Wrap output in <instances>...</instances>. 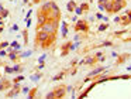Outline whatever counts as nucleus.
I'll return each instance as SVG.
<instances>
[{
  "label": "nucleus",
  "mask_w": 131,
  "mask_h": 99,
  "mask_svg": "<svg viewBox=\"0 0 131 99\" xmlns=\"http://www.w3.org/2000/svg\"><path fill=\"white\" fill-rule=\"evenodd\" d=\"M80 47V41H75L73 44H71V48H69V51H75V50H78Z\"/></svg>",
  "instance_id": "17"
},
{
  "label": "nucleus",
  "mask_w": 131,
  "mask_h": 99,
  "mask_svg": "<svg viewBox=\"0 0 131 99\" xmlns=\"http://www.w3.org/2000/svg\"><path fill=\"white\" fill-rule=\"evenodd\" d=\"M58 21H59V18H51V20H47L44 24H41L40 27H38V30H42V31H45V33H48V34H57Z\"/></svg>",
  "instance_id": "1"
},
{
  "label": "nucleus",
  "mask_w": 131,
  "mask_h": 99,
  "mask_svg": "<svg viewBox=\"0 0 131 99\" xmlns=\"http://www.w3.org/2000/svg\"><path fill=\"white\" fill-rule=\"evenodd\" d=\"M45 59H47V52H44L42 55H40V57H38V62H44Z\"/></svg>",
  "instance_id": "27"
},
{
  "label": "nucleus",
  "mask_w": 131,
  "mask_h": 99,
  "mask_svg": "<svg viewBox=\"0 0 131 99\" xmlns=\"http://www.w3.org/2000/svg\"><path fill=\"white\" fill-rule=\"evenodd\" d=\"M3 33V27H0V34Z\"/></svg>",
  "instance_id": "56"
},
{
  "label": "nucleus",
  "mask_w": 131,
  "mask_h": 99,
  "mask_svg": "<svg viewBox=\"0 0 131 99\" xmlns=\"http://www.w3.org/2000/svg\"><path fill=\"white\" fill-rule=\"evenodd\" d=\"M8 14H10V13H8V10L4 8V10L0 13V18H1V20H4V18H7V17H8Z\"/></svg>",
  "instance_id": "20"
},
{
  "label": "nucleus",
  "mask_w": 131,
  "mask_h": 99,
  "mask_svg": "<svg viewBox=\"0 0 131 99\" xmlns=\"http://www.w3.org/2000/svg\"><path fill=\"white\" fill-rule=\"evenodd\" d=\"M127 71H131V65H128V66H127Z\"/></svg>",
  "instance_id": "55"
},
{
  "label": "nucleus",
  "mask_w": 131,
  "mask_h": 99,
  "mask_svg": "<svg viewBox=\"0 0 131 99\" xmlns=\"http://www.w3.org/2000/svg\"><path fill=\"white\" fill-rule=\"evenodd\" d=\"M99 10H100V11H104V10H106L104 3H99Z\"/></svg>",
  "instance_id": "34"
},
{
  "label": "nucleus",
  "mask_w": 131,
  "mask_h": 99,
  "mask_svg": "<svg viewBox=\"0 0 131 99\" xmlns=\"http://www.w3.org/2000/svg\"><path fill=\"white\" fill-rule=\"evenodd\" d=\"M83 61H85V65H95V64L97 62V58L96 57H86V58H83Z\"/></svg>",
  "instance_id": "10"
},
{
  "label": "nucleus",
  "mask_w": 131,
  "mask_h": 99,
  "mask_svg": "<svg viewBox=\"0 0 131 99\" xmlns=\"http://www.w3.org/2000/svg\"><path fill=\"white\" fill-rule=\"evenodd\" d=\"M97 61H99V62H104V61H106V57L103 55V57H102V58H99Z\"/></svg>",
  "instance_id": "44"
},
{
  "label": "nucleus",
  "mask_w": 131,
  "mask_h": 99,
  "mask_svg": "<svg viewBox=\"0 0 131 99\" xmlns=\"http://www.w3.org/2000/svg\"><path fill=\"white\" fill-rule=\"evenodd\" d=\"M75 30H76V33H79V31H82V33L89 31V24H87V21H86V20H78L76 24H75Z\"/></svg>",
  "instance_id": "2"
},
{
  "label": "nucleus",
  "mask_w": 131,
  "mask_h": 99,
  "mask_svg": "<svg viewBox=\"0 0 131 99\" xmlns=\"http://www.w3.org/2000/svg\"><path fill=\"white\" fill-rule=\"evenodd\" d=\"M73 11H75V14H76V16H82L83 13H85V11L82 10V7H80V6H76Z\"/></svg>",
  "instance_id": "18"
},
{
  "label": "nucleus",
  "mask_w": 131,
  "mask_h": 99,
  "mask_svg": "<svg viewBox=\"0 0 131 99\" xmlns=\"http://www.w3.org/2000/svg\"><path fill=\"white\" fill-rule=\"evenodd\" d=\"M71 65H72V66L78 65V58H75V59H72V62H71Z\"/></svg>",
  "instance_id": "42"
},
{
  "label": "nucleus",
  "mask_w": 131,
  "mask_h": 99,
  "mask_svg": "<svg viewBox=\"0 0 131 99\" xmlns=\"http://www.w3.org/2000/svg\"><path fill=\"white\" fill-rule=\"evenodd\" d=\"M102 21H104V23H109V17H107V16H104V17H103V20H102Z\"/></svg>",
  "instance_id": "46"
},
{
  "label": "nucleus",
  "mask_w": 131,
  "mask_h": 99,
  "mask_svg": "<svg viewBox=\"0 0 131 99\" xmlns=\"http://www.w3.org/2000/svg\"><path fill=\"white\" fill-rule=\"evenodd\" d=\"M33 54H34L33 50H27V51H24V52H20V59H21V58H28V57H31Z\"/></svg>",
  "instance_id": "14"
},
{
  "label": "nucleus",
  "mask_w": 131,
  "mask_h": 99,
  "mask_svg": "<svg viewBox=\"0 0 131 99\" xmlns=\"http://www.w3.org/2000/svg\"><path fill=\"white\" fill-rule=\"evenodd\" d=\"M10 1H16V0H10Z\"/></svg>",
  "instance_id": "57"
},
{
  "label": "nucleus",
  "mask_w": 131,
  "mask_h": 99,
  "mask_svg": "<svg viewBox=\"0 0 131 99\" xmlns=\"http://www.w3.org/2000/svg\"><path fill=\"white\" fill-rule=\"evenodd\" d=\"M114 23H121V16L114 17Z\"/></svg>",
  "instance_id": "39"
},
{
  "label": "nucleus",
  "mask_w": 131,
  "mask_h": 99,
  "mask_svg": "<svg viewBox=\"0 0 131 99\" xmlns=\"http://www.w3.org/2000/svg\"><path fill=\"white\" fill-rule=\"evenodd\" d=\"M41 78H42V74H41V72H35V74L30 75V79H31L33 82H38Z\"/></svg>",
  "instance_id": "13"
},
{
  "label": "nucleus",
  "mask_w": 131,
  "mask_h": 99,
  "mask_svg": "<svg viewBox=\"0 0 131 99\" xmlns=\"http://www.w3.org/2000/svg\"><path fill=\"white\" fill-rule=\"evenodd\" d=\"M107 28H109V23H102V24H99V27H97V31L103 33V31H106Z\"/></svg>",
  "instance_id": "16"
},
{
  "label": "nucleus",
  "mask_w": 131,
  "mask_h": 99,
  "mask_svg": "<svg viewBox=\"0 0 131 99\" xmlns=\"http://www.w3.org/2000/svg\"><path fill=\"white\" fill-rule=\"evenodd\" d=\"M40 1H41V0H33V1H31V4H37V3H40Z\"/></svg>",
  "instance_id": "49"
},
{
  "label": "nucleus",
  "mask_w": 131,
  "mask_h": 99,
  "mask_svg": "<svg viewBox=\"0 0 131 99\" xmlns=\"http://www.w3.org/2000/svg\"><path fill=\"white\" fill-rule=\"evenodd\" d=\"M28 92H30V86H23V88H21V93L28 95Z\"/></svg>",
  "instance_id": "28"
},
{
  "label": "nucleus",
  "mask_w": 131,
  "mask_h": 99,
  "mask_svg": "<svg viewBox=\"0 0 131 99\" xmlns=\"http://www.w3.org/2000/svg\"><path fill=\"white\" fill-rule=\"evenodd\" d=\"M80 38H82V37L76 33V35H75V38H73V41H80Z\"/></svg>",
  "instance_id": "40"
},
{
  "label": "nucleus",
  "mask_w": 131,
  "mask_h": 99,
  "mask_svg": "<svg viewBox=\"0 0 131 99\" xmlns=\"http://www.w3.org/2000/svg\"><path fill=\"white\" fill-rule=\"evenodd\" d=\"M11 74H14V69H13V66L6 65V75H11Z\"/></svg>",
  "instance_id": "23"
},
{
  "label": "nucleus",
  "mask_w": 131,
  "mask_h": 99,
  "mask_svg": "<svg viewBox=\"0 0 131 99\" xmlns=\"http://www.w3.org/2000/svg\"><path fill=\"white\" fill-rule=\"evenodd\" d=\"M16 44H18V42H17V40H14V41H11V42H10V47H14Z\"/></svg>",
  "instance_id": "45"
},
{
  "label": "nucleus",
  "mask_w": 131,
  "mask_h": 99,
  "mask_svg": "<svg viewBox=\"0 0 131 99\" xmlns=\"http://www.w3.org/2000/svg\"><path fill=\"white\" fill-rule=\"evenodd\" d=\"M111 57H113V58H117V57H118V54H117V52H111Z\"/></svg>",
  "instance_id": "48"
},
{
  "label": "nucleus",
  "mask_w": 131,
  "mask_h": 99,
  "mask_svg": "<svg viewBox=\"0 0 131 99\" xmlns=\"http://www.w3.org/2000/svg\"><path fill=\"white\" fill-rule=\"evenodd\" d=\"M28 1H30V0H21V3H23V4H27Z\"/></svg>",
  "instance_id": "53"
},
{
  "label": "nucleus",
  "mask_w": 131,
  "mask_h": 99,
  "mask_svg": "<svg viewBox=\"0 0 131 99\" xmlns=\"http://www.w3.org/2000/svg\"><path fill=\"white\" fill-rule=\"evenodd\" d=\"M71 44H72V42L68 41V42H65V44L62 45V52H61V55H66V54H69V48H71Z\"/></svg>",
  "instance_id": "11"
},
{
  "label": "nucleus",
  "mask_w": 131,
  "mask_h": 99,
  "mask_svg": "<svg viewBox=\"0 0 131 99\" xmlns=\"http://www.w3.org/2000/svg\"><path fill=\"white\" fill-rule=\"evenodd\" d=\"M89 1H90V0H89Z\"/></svg>",
  "instance_id": "60"
},
{
  "label": "nucleus",
  "mask_w": 131,
  "mask_h": 99,
  "mask_svg": "<svg viewBox=\"0 0 131 99\" xmlns=\"http://www.w3.org/2000/svg\"><path fill=\"white\" fill-rule=\"evenodd\" d=\"M110 45H113V42H111V41H104V42H100V47H110Z\"/></svg>",
  "instance_id": "29"
},
{
  "label": "nucleus",
  "mask_w": 131,
  "mask_h": 99,
  "mask_svg": "<svg viewBox=\"0 0 131 99\" xmlns=\"http://www.w3.org/2000/svg\"><path fill=\"white\" fill-rule=\"evenodd\" d=\"M38 64H40V65L37 66V69H38V71H41V69H44V66H45V64H44V62H38Z\"/></svg>",
  "instance_id": "37"
},
{
  "label": "nucleus",
  "mask_w": 131,
  "mask_h": 99,
  "mask_svg": "<svg viewBox=\"0 0 131 99\" xmlns=\"http://www.w3.org/2000/svg\"><path fill=\"white\" fill-rule=\"evenodd\" d=\"M64 75H65V71H62V72H59L58 75L52 76V81H59V79H62V78H64Z\"/></svg>",
  "instance_id": "19"
},
{
  "label": "nucleus",
  "mask_w": 131,
  "mask_h": 99,
  "mask_svg": "<svg viewBox=\"0 0 131 99\" xmlns=\"http://www.w3.org/2000/svg\"><path fill=\"white\" fill-rule=\"evenodd\" d=\"M76 6H78V4H76V1H75V0H69V1H68V4H66V11H73Z\"/></svg>",
  "instance_id": "12"
},
{
  "label": "nucleus",
  "mask_w": 131,
  "mask_h": 99,
  "mask_svg": "<svg viewBox=\"0 0 131 99\" xmlns=\"http://www.w3.org/2000/svg\"><path fill=\"white\" fill-rule=\"evenodd\" d=\"M102 57H103V52H102V51L96 52V58H97V59H99V58H102Z\"/></svg>",
  "instance_id": "43"
},
{
  "label": "nucleus",
  "mask_w": 131,
  "mask_h": 99,
  "mask_svg": "<svg viewBox=\"0 0 131 99\" xmlns=\"http://www.w3.org/2000/svg\"><path fill=\"white\" fill-rule=\"evenodd\" d=\"M24 75H18V76H17V78H14V79H13V81H11V83H16V82H21V81H24Z\"/></svg>",
  "instance_id": "22"
},
{
  "label": "nucleus",
  "mask_w": 131,
  "mask_h": 99,
  "mask_svg": "<svg viewBox=\"0 0 131 99\" xmlns=\"http://www.w3.org/2000/svg\"><path fill=\"white\" fill-rule=\"evenodd\" d=\"M47 20H49L48 13H47V11H42L41 8H40V11H38V20H37V24H38V27H40L41 24H44Z\"/></svg>",
  "instance_id": "3"
},
{
  "label": "nucleus",
  "mask_w": 131,
  "mask_h": 99,
  "mask_svg": "<svg viewBox=\"0 0 131 99\" xmlns=\"http://www.w3.org/2000/svg\"><path fill=\"white\" fill-rule=\"evenodd\" d=\"M127 58H130V55H128V54H124V55H118V57H117V62H116V64H117V65H120V64H121V62H124V61H125Z\"/></svg>",
  "instance_id": "15"
},
{
  "label": "nucleus",
  "mask_w": 131,
  "mask_h": 99,
  "mask_svg": "<svg viewBox=\"0 0 131 99\" xmlns=\"http://www.w3.org/2000/svg\"><path fill=\"white\" fill-rule=\"evenodd\" d=\"M35 95H37V89L34 88V89H30L28 92V98H35Z\"/></svg>",
  "instance_id": "24"
},
{
  "label": "nucleus",
  "mask_w": 131,
  "mask_h": 99,
  "mask_svg": "<svg viewBox=\"0 0 131 99\" xmlns=\"http://www.w3.org/2000/svg\"><path fill=\"white\" fill-rule=\"evenodd\" d=\"M0 44H1V48H7L8 45H10V42L8 41H1Z\"/></svg>",
  "instance_id": "33"
},
{
  "label": "nucleus",
  "mask_w": 131,
  "mask_h": 99,
  "mask_svg": "<svg viewBox=\"0 0 131 99\" xmlns=\"http://www.w3.org/2000/svg\"><path fill=\"white\" fill-rule=\"evenodd\" d=\"M97 1H99V3H106L107 0H97Z\"/></svg>",
  "instance_id": "54"
},
{
  "label": "nucleus",
  "mask_w": 131,
  "mask_h": 99,
  "mask_svg": "<svg viewBox=\"0 0 131 99\" xmlns=\"http://www.w3.org/2000/svg\"><path fill=\"white\" fill-rule=\"evenodd\" d=\"M54 92H55V98H64L66 95V86L65 85H61V86H58Z\"/></svg>",
  "instance_id": "5"
},
{
  "label": "nucleus",
  "mask_w": 131,
  "mask_h": 99,
  "mask_svg": "<svg viewBox=\"0 0 131 99\" xmlns=\"http://www.w3.org/2000/svg\"><path fill=\"white\" fill-rule=\"evenodd\" d=\"M13 48L16 50V51H18V52H20V51H21V45H20V44H16V45H14Z\"/></svg>",
  "instance_id": "38"
},
{
  "label": "nucleus",
  "mask_w": 131,
  "mask_h": 99,
  "mask_svg": "<svg viewBox=\"0 0 131 99\" xmlns=\"http://www.w3.org/2000/svg\"><path fill=\"white\" fill-rule=\"evenodd\" d=\"M76 72H78V69H76V68H73V69L71 71V75H75V74H76Z\"/></svg>",
  "instance_id": "47"
},
{
  "label": "nucleus",
  "mask_w": 131,
  "mask_h": 99,
  "mask_svg": "<svg viewBox=\"0 0 131 99\" xmlns=\"http://www.w3.org/2000/svg\"><path fill=\"white\" fill-rule=\"evenodd\" d=\"M8 52H7V50H4V48H1L0 50V57H6Z\"/></svg>",
  "instance_id": "31"
},
{
  "label": "nucleus",
  "mask_w": 131,
  "mask_h": 99,
  "mask_svg": "<svg viewBox=\"0 0 131 99\" xmlns=\"http://www.w3.org/2000/svg\"><path fill=\"white\" fill-rule=\"evenodd\" d=\"M113 1H116V3H123V1H125V0H113Z\"/></svg>",
  "instance_id": "51"
},
{
  "label": "nucleus",
  "mask_w": 131,
  "mask_h": 99,
  "mask_svg": "<svg viewBox=\"0 0 131 99\" xmlns=\"http://www.w3.org/2000/svg\"><path fill=\"white\" fill-rule=\"evenodd\" d=\"M18 31V24H13L10 27V33H17Z\"/></svg>",
  "instance_id": "25"
},
{
  "label": "nucleus",
  "mask_w": 131,
  "mask_h": 99,
  "mask_svg": "<svg viewBox=\"0 0 131 99\" xmlns=\"http://www.w3.org/2000/svg\"><path fill=\"white\" fill-rule=\"evenodd\" d=\"M7 88H11V82L7 81V79H0V91H4V89H7Z\"/></svg>",
  "instance_id": "8"
},
{
  "label": "nucleus",
  "mask_w": 131,
  "mask_h": 99,
  "mask_svg": "<svg viewBox=\"0 0 131 99\" xmlns=\"http://www.w3.org/2000/svg\"><path fill=\"white\" fill-rule=\"evenodd\" d=\"M73 91V86H72V85H68V86H66V92H72Z\"/></svg>",
  "instance_id": "41"
},
{
  "label": "nucleus",
  "mask_w": 131,
  "mask_h": 99,
  "mask_svg": "<svg viewBox=\"0 0 131 99\" xmlns=\"http://www.w3.org/2000/svg\"><path fill=\"white\" fill-rule=\"evenodd\" d=\"M0 20H1V18H0Z\"/></svg>",
  "instance_id": "59"
},
{
  "label": "nucleus",
  "mask_w": 131,
  "mask_h": 99,
  "mask_svg": "<svg viewBox=\"0 0 131 99\" xmlns=\"http://www.w3.org/2000/svg\"><path fill=\"white\" fill-rule=\"evenodd\" d=\"M45 98L47 99H51V98H55V92L54 91H51V92H48L47 95H45Z\"/></svg>",
  "instance_id": "30"
},
{
  "label": "nucleus",
  "mask_w": 131,
  "mask_h": 99,
  "mask_svg": "<svg viewBox=\"0 0 131 99\" xmlns=\"http://www.w3.org/2000/svg\"><path fill=\"white\" fill-rule=\"evenodd\" d=\"M3 10H4V6H3V4H0V13H1Z\"/></svg>",
  "instance_id": "52"
},
{
  "label": "nucleus",
  "mask_w": 131,
  "mask_h": 99,
  "mask_svg": "<svg viewBox=\"0 0 131 99\" xmlns=\"http://www.w3.org/2000/svg\"><path fill=\"white\" fill-rule=\"evenodd\" d=\"M95 17H96V20H100V21H102V20H103V17H104V16H103L102 13H97V14H96Z\"/></svg>",
  "instance_id": "36"
},
{
  "label": "nucleus",
  "mask_w": 131,
  "mask_h": 99,
  "mask_svg": "<svg viewBox=\"0 0 131 99\" xmlns=\"http://www.w3.org/2000/svg\"><path fill=\"white\" fill-rule=\"evenodd\" d=\"M0 50H1V44H0Z\"/></svg>",
  "instance_id": "58"
},
{
  "label": "nucleus",
  "mask_w": 131,
  "mask_h": 99,
  "mask_svg": "<svg viewBox=\"0 0 131 99\" xmlns=\"http://www.w3.org/2000/svg\"><path fill=\"white\" fill-rule=\"evenodd\" d=\"M107 68H110V66H97V68H95L93 71H90L87 76H90V78H97L99 75L102 74L104 69H107Z\"/></svg>",
  "instance_id": "4"
},
{
  "label": "nucleus",
  "mask_w": 131,
  "mask_h": 99,
  "mask_svg": "<svg viewBox=\"0 0 131 99\" xmlns=\"http://www.w3.org/2000/svg\"><path fill=\"white\" fill-rule=\"evenodd\" d=\"M13 69H14V72H21V71H23V66L20 65V64H17V62H14Z\"/></svg>",
  "instance_id": "21"
},
{
  "label": "nucleus",
  "mask_w": 131,
  "mask_h": 99,
  "mask_svg": "<svg viewBox=\"0 0 131 99\" xmlns=\"http://www.w3.org/2000/svg\"><path fill=\"white\" fill-rule=\"evenodd\" d=\"M61 30H62V38H66V35L69 33V27L66 24V21H62V23H61Z\"/></svg>",
  "instance_id": "9"
},
{
  "label": "nucleus",
  "mask_w": 131,
  "mask_h": 99,
  "mask_svg": "<svg viewBox=\"0 0 131 99\" xmlns=\"http://www.w3.org/2000/svg\"><path fill=\"white\" fill-rule=\"evenodd\" d=\"M80 7H82L83 11H87V10L90 8V6H89V3H82V4H80Z\"/></svg>",
  "instance_id": "26"
},
{
  "label": "nucleus",
  "mask_w": 131,
  "mask_h": 99,
  "mask_svg": "<svg viewBox=\"0 0 131 99\" xmlns=\"http://www.w3.org/2000/svg\"><path fill=\"white\" fill-rule=\"evenodd\" d=\"M23 37H24V42L25 44H27V42H28V35H27V30H24V31H23Z\"/></svg>",
  "instance_id": "32"
},
{
  "label": "nucleus",
  "mask_w": 131,
  "mask_h": 99,
  "mask_svg": "<svg viewBox=\"0 0 131 99\" xmlns=\"http://www.w3.org/2000/svg\"><path fill=\"white\" fill-rule=\"evenodd\" d=\"M31 14H33V10H28V11H27V14H25V18H24V20H27V18H31Z\"/></svg>",
  "instance_id": "35"
},
{
  "label": "nucleus",
  "mask_w": 131,
  "mask_h": 99,
  "mask_svg": "<svg viewBox=\"0 0 131 99\" xmlns=\"http://www.w3.org/2000/svg\"><path fill=\"white\" fill-rule=\"evenodd\" d=\"M124 7H125V1H123V3H116V1H113L111 14H114V13H118V11H120V10H123Z\"/></svg>",
  "instance_id": "6"
},
{
  "label": "nucleus",
  "mask_w": 131,
  "mask_h": 99,
  "mask_svg": "<svg viewBox=\"0 0 131 99\" xmlns=\"http://www.w3.org/2000/svg\"><path fill=\"white\" fill-rule=\"evenodd\" d=\"M7 57H8V59H10V61H13V62H17V61L20 59V52L14 50V51L8 52V54H7Z\"/></svg>",
  "instance_id": "7"
},
{
  "label": "nucleus",
  "mask_w": 131,
  "mask_h": 99,
  "mask_svg": "<svg viewBox=\"0 0 131 99\" xmlns=\"http://www.w3.org/2000/svg\"><path fill=\"white\" fill-rule=\"evenodd\" d=\"M130 11H131V10H130Z\"/></svg>",
  "instance_id": "61"
},
{
  "label": "nucleus",
  "mask_w": 131,
  "mask_h": 99,
  "mask_svg": "<svg viewBox=\"0 0 131 99\" xmlns=\"http://www.w3.org/2000/svg\"><path fill=\"white\" fill-rule=\"evenodd\" d=\"M72 21H78V16H73V17H72Z\"/></svg>",
  "instance_id": "50"
}]
</instances>
